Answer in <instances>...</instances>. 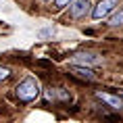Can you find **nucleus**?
I'll use <instances>...</instances> for the list:
<instances>
[{
  "label": "nucleus",
  "mask_w": 123,
  "mask_h": 123,
  "mask_svg": "<svg viewBox=\"0 0 123 123\" xmlns=\"http://www.w3.org/2000/svg\"><path fill=\"white\" fill-rule=\"evenodd\" d=\"M38 94H40V84L33 77H25L15 88V98L19 102H33L38 98Z\"/></svg>",
  "instance_id": "obj_1"
},
{
  "label": "nucleus",
  "mask_w": 123,
  "mask_h": 123,
  "mask_svg": "<svg viewBox=\"0 0 123 123\" xmlns=\"http://www.w3.org/2000/svg\"><path fill=\"white\" fill-rule=\"evenodd\" d=\"M69 13L73 19H84L92 13V2L90 0H73L69 4Z\"/></svg>",
  "instance_id": "obj_2"
},
{
  "label": "nucleus",
  "mask_w": 123,
  "mask_h": 123,
  "mask_svg": "<svg viewBox=\"0 0 123 123\" xmlns=\"http://www.w3.org/2000/svg\"><path fill=\"white\" fill-rule=\"evenodd\" d=\"M119 4V0H100L96 6L92 8V17L96 21H100V19H104L106 15H111L113 11H115V6Z\"/></svg>",
  "instance_id": "obj_3"
},
{
  "label": "nucleus",
  "mask_w": 123,
  "mask_h": 123,
  "mask_svg": "<svg viewBox=\"0 0 123 123\" xmlns=\"http://www.w3.org/2000/svg\"><path fill=\"white\" fill-rule=\"evenodd\" d=\"M71 63L75 65H86V67H94V65H102V58L94 54V52H77L71 56Z\"/></svg>",
  "instance_id": "obj_4"
},
{
  "label": "nucleus",
  "mask_w": 123,
  "mask_h": 123,
  "mask_svg": "<svg viewBox=\"0 0 123 123\" xmlns=\"http://www.w3.org/2000/svg\"><path fill=\"white\" fill-rule=\"evenodd\" d=\"M69 73H73V75L79 77V79H86V81H94V79H96V73L92 71L90 67H86V65H75V63H73V65L69 67Z\"/></svg>",
  "instance_id": "obj_5"
},
{
  "label": "nucleus",
  "mask_w": 123,
  "mask_h": 123,
  "mask_svg": "<svg viewBox=\"0 0 123 123\" xmlns=\"http://www.w3.org/2000/svg\"><path fill=\"white\" fill-rule=\"evenodd\" d=\"M69 98H71V94L65 88H48L46 90V100H50V102H67Z\"/></svg>",
  "instance_id": "obj_6"
},
{
  "label": "nucleus",
  "mask_w": 123,
  "mask_h": 123,
  "mask_svg": "<svg viewBox=\"0 0 123 123\" xmlns=\"http://www.w3.org/2000/svg\"><path fill=\"white\" fill-rule=\"evenodd\" d=\"M96 98L102 100L104 104H109L111 109H115V111L123 109V98L121 96H113V94H106V92H96Z\"/></svg>",
  "instance_id": "obj_7"
},
{
  "label": "nucleus",
  "mask_w": 123,
  "mask_h": 123,
  "mask_svg": "<svg viewBox=\"0 0 123 123\" xmlns=\"http://www.w3.org/2000/svg\"><path fill=\"white\" fill-rule=\"evenodd\" d=\"M109 25L117 27V25H123V11H119V13H115L113 17H111V23Z\"/></svg>",
  "instance_id": "obj_8"
},
{
  "label": "nucleus",
  "mask_w": 123,
  "mask_h": 123,
  "mask_svg": "<svg viewBox=\"0 0 123 123\" xmlns=\"http://www.w3.org/2000/svg\"><path fill=\"white\" fill-rule=\"evenodd\" d=\"M54 27H46V29H40L38 31V38H52V36H54Z\"/></svg>",
  "instance_id": "obj_9"
},
{
  "label": "nucleus",
  "mask_w": 123,
  "mask_h": 123,
  "mask_svg": "<svg viewBox=\"0 0 123 123\" xmlns=\"http://www.w3.org/2000/svg\"><path fill=\"white\" fill-rule=\"evenodd\" d=\"M8 77H11V71H8L6 67H0V81H4Z\"/></svg>",
  "instance_id": "obj_10"
},
{
  "label": "nucleus",
  "mask_w": 123,
  "mask_h": 123,
  "mask_svg": "<svg viewBox=\"0 0 123 123\" xmlns=\"http://www.w3.org/2000/svg\"><path fill=\"white\" fill-rule=\"evenodd\" d=\"M73 0H54V4H56V8H65L67 4H71Z\"/></svg>",
  "instance_id": "obj_11"
},
{
  "label": "nucleus",
  "mask_w": 123,
  "mask_h": 123,
  "mask_svg": "<svg viewBox=\"0 0 123 123\" xmlns=\"http://www.w3.org/2000/svg\"><path fill=\"white\" fill-rule=\"evenodd\" d=\"M44 2H50V0H44Z\"/></svg>",
  "instance_id": "obj_12"
}]
</instances>
